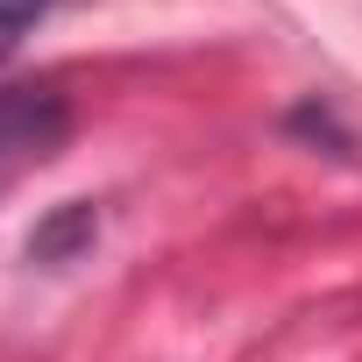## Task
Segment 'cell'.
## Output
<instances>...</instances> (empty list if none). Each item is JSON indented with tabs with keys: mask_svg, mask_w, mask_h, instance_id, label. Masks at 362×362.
Listing matches in <instances>:
<instances>
[{
	"mask_svg": "<svg viewBox=\"0 0 362 362\" xmlns=\"http://www.w3.org/2000/svg\"><path fill=\"white\" fill-rule=\"evenodd\" d=\"M71 142V100L57 86H0V199Z\"/></svg>",
	"mask_w": 362,
	"mask_h": 362,
	"instance_id": "cell-1",
	"label": "cell"
},
{
	"mask_svg": "<svg viewBox=\"0 0 362 362\" xmlns=\"http://www.w3.org/2000/svg\"><path fill=\"white\" fill-rule=\"evenodd\" d=\"M93 228H100V221H93V206H64L43 235H29V256H36V263H64L78 242H93Z\"/></svg>",
	"mask_w": 362,
	"mask_h": 362,
	"instance_id": "cell-2",
	"label": "cell"
},
{
	"mask_svg": "<svg viewBox=\"0 0 362 362\" xmlns=\"http://www.w3.org/2000/svg\"><path fill=\"white\" fill-rule=\"evenodd\" d=\"M50 8H57V0H0V57H8V50H15Z\"/></svg>",
	"mask_w": 362,
	"mask_h": 362,
	"instance_id": "cell-3",
	"label": "cell"
}]
</instances>
